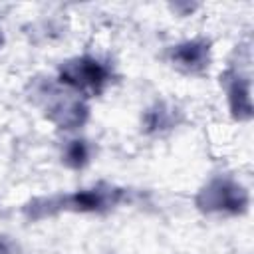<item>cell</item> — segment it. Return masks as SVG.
<instances>
[{"label": "cell", "mask_w": 254, "mask_h": 254, "mask_svg": "<svg viewBox=\"0 0 254 254\" xmlns=\"http://www.w3.org/2000/svg\"><path fill=\"white\" fill-rule=\"evenodd\" d=\"M62 81L83 91H99L101 85L107 81V69L91 58L73 60L64 65L62 69Z\"/></svg>", "instance_id": "obj_1"}, {"label": "cell", "mask_w": 254, "mask_h": 254, "mask_svg": "<svg viewBox=\"0 0 254 254\" xmlns=\"http://www.w3.org/2000/svg\"><path fill=\"white\" fill-rule=\"evenodd\" d=\"M173 58L185 67H198L206 60V46L198 42H187L175 50Z\"/></svg>", "instance_id": "obj_3"}, {"label": "cell", "mask_w": 254, "mask_h": 254, "mask_svg": "<svg viewBox=\"0 0 254 254\" xmlns=\"http://www.w3.org/2000/svg\"><path fill=\"white\" fill-rule=\"evenodd\" d=\"M85 159H87V149H85L83 141H73L65 151V161L73 167H81L85 163Z\"/></svg>", "instance_id": "obj_5"}, {"label": "cell", "mask_w": 254, "mask_h": 254, "mask_svg": "<svg viewBox=\"0 0 254 254\" xmlns=\"http://www.w3.org/2000/svg\"><path fill=\"white\" fill-rule=\"evenodd\" d=\"M230 99H232V109H234V113L244 115V117L250 115V97H248V87H246V83L240 85V81H238V83L232 87V91H230Z\"/></svg>", "instance_id": "obj_4"}, {"label": "cell", "mask_w": 254, "mask_h": 254, "mask_svg": "<svg viewBox=\"0 0 254 254\" xmlns=\"http://www.w3.org/2000/svg\"><path fill=\"white\" fill-rule=\"evenodd\" d=\"M206 196H208V204H210L208 208H220V210L238 212L246 204L244 190L240 187L228 183V181H214L208 187Z\"/></svg>", "instance_id": "obj_2"}]
</instances>
